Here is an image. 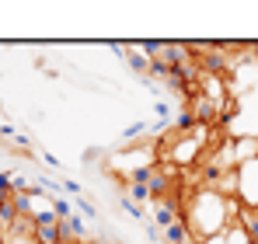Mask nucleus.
Returning a JSON list of instances; mask_svg holds the SVG:
<instances>
[{"label": "nucleus", "instance_id": "nucleus-4", "mask_svg": "<svg viewBox=\"0 0 258 244\" xmlns=\"http://www.w3.org/2000/svg\"><path fill=\"white\" fill-rule=\"evenodd\" d=\"M161 241H164V244H196V234L188 230V223H185V220H178L174 227L161 230Z\"/></svg>", "mask_w": 258, "mask_h": 244}, {"label": "nucleus", "instance_id": "nucleus-12", "mask_svg": "<svg viewBox=\"0 0 258 244\" xmlns=\"http://www.w3.org/2000/svg\"><path fill=\"white\" fill-rule=\"evenodd\" d=\"M84 244H105V241H84Z\"/></svg>", "mask_w": 258, "mask_h": 244}, {"label": "nucleus", "instance_id": "nucleus-2", "mask_svg": "<svg viewBox=\"0 0 258 244\" xmlns=\"http://www.w3.org/2000/svg\"><path fill=\"white\" fill-rule=\"evenodd\" d=\"M255 161H258V136L255 133L234 136V164L244 167V164H255Z\"/></svg>", "mask_w": 258, "mask_h": 244}, {"label": "nucleus", "instance_id": "nucleus-10", "mask_svg": "<svg viewBox=\"0 0 258 244\" xmlns=\"http://www.w3.org/2000/svg\"><path fill=\"white\" fill-rule=\"evenodd\" d=\"M77 209H81L84 216H94V206L87 203V199H81V196H77Z\"/></svg>", "mask_w": 258, "mask_h": 244}, {"label": "nucleus", "instance_id": "nucleus-7", "mask_svg": "<svg viewBox=\"0 0 258 244\" xmlns=\"http://www.w3.org/2000/svg\"><path fill=\"white\" fill-rule=\"evenodd\" d=\"M129 63H133V70H140V74H150V67H154V63H150V56H143V52H136V45H129Z\"/></svg>", "mask_w": 258, "mask_h": 244}, {"label": "nucleus", "instance_id": "nucleus-11", "mask_svg": "<svg viewBox=\"0 0 258 244\" xmlns=\"http://www.w3.org/2000/svg\"><path fill=\"white\" fill-rule=\"evenodd\" d=\"M251 52H255V59H258V42H251Z\"/></svg>", "mask_w": 258, "mask_h": 244}, {"label": "nucleus", "instance_id": "nucleus-3", "mask_svg": "<svg viewBox=\"0 0 258 244\" xmlns=\"http://www.w3.org/2000/svg\"><path fill=\"white\" fill-rule=\"evenodd\" d=\"M35 244H63L59 241V216L56 213H45V216H39L35 220Z\"/></svg>", "mask_w": 258, "mask_h": 244}, {"label": "nucleus", "instance_id": "nucleus-13", "mask_svg": "<svg viewBox=\"0 0 258 244\" xmlns=\"http://www.w3.org/2000/svg\"><path fill=\"white\" fill-rule=\"evenodd\" d=\"M251 244H258V241H251Z\"/></svg>", "mask_w": 258, "mask_h": 244}, {"label": "nucleus", "instance_id": "nucleus-5", "mask_svg": "<svg viewBox=\"0 0 258 244\" xmlns=\"http://www.w3.org/2000/svg\"><path fill=\"white\" fill-rule=\"evenodd\" d=\"M248 234H251V241H258V206H244L241 209V220H237Z\"/></svg>", "mask_w": 258, "mask_h": 244}, {"label": "nucleus", "instance_id": "nucleus-6", "mask_svg": "<svg viewBox=\"0 0 258 244\" xmlns=\"http://www.w3.org/2000/svg\"><path fill=\"white\" fill-rule=\"evenodd\" d=\"M223 241L227 244H251V234H248L241 223H230V227L223 230Z\"/></svg>", "mask_w": 258, "mask_h": 244}, {"label": "nucleus", "instance_id": "nucleus-8", "mask_svg": "<svg viewBox=\"0 0 258 244\" xmlns=\"http://www.w3.org/2000/svg\"><path fill=\"white\" fill-rule=\"evenodd\" d=\"M122 206H126L129 213H133V216H136V220H140V216H143V206L136 203V199H129V196H122Z\"/></svg>", "mask_w": 258, "mask_h": 244}, {"label": "nucleus", "instance_id": "nucleus-1", "mask_svg": "<svg viewBox=\"0 0 258 244\" xmlns=\"http://www.w3.org/2000/svg\"><path fill=\"white\" fill-rule=\"evenodd\" d=\"M230 199L213 189H196L185 199V223L196 234V241H206L213 234H223L230 227Z\"/></svg>", "mask_w": 258, "mask_h": 244}, {"label": "nucleus", "instance_id": "nucleus-9", "mask_svg": "<svg viewBox=\"0 0 258 244\" xmlns=\"http://www.w3.org/2000/svg\"><path fill=\"white\" fill-rule=\"evenodd\" d=\"M4 244H35V237H25V234H11Z\"/></svg>", "mask_w": 258, "mask_h": 244}]
</instances>
